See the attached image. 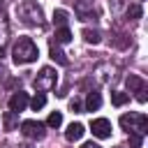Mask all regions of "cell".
I'll return each mask as SVG.
<instances>
[{
  "label": "cell",
  "mask_w": 148,
  "mask_h": 148,
  "mask_svg": "<svg viewBox=\"0 0 148 148\" xmlns=\"http://www.w3.org/2000/svg\"><path fill=\"white\" fill-rule=\"evenodd\" d=\"M37 56H39V51H37V46H35V42H32L30 37H18V39H16V44H14V49H12V58H14L16 65L35 62Z\"/></svg>",
  "instance_id": "1"
},
{
  "label": "cell",
  "mask_w": 148,
  "mask_h": 148,
  "mask_svg": "<svg viewBox=\"0 0 148 148\" xmlns=\"http://www.w3.org/2000/svg\"><path fill=\"white\" fill-rule=\"evenodd\" d=\"M18 18H21V23H25L30 28H42L44 25V12L35 0H23L18 5Z\"/></svg>",
  "instance_id": "2"
},
{
  "label": "cell",
  "mask_w": 148,
  "mask_h": 148,
  "mask_svg": "<svg viewBox=\"0 0 148 148\" xmlns=\"http://www.w3.org/2000/svg\"><path fill=\"white\" fill-rule=\"evenodd\" d=\"M120 127L127 134H141V136H146L148 134V118L143 113L130 111V113H123L120 116Z\"/></svg>",
  "instance_id": "3"
},
{
  "label": "cell",
  "mask_w": 148,
  "mask_h": 148,
  "mask_svg": "<svg viewBox=\"0 0 148 148\" xmlns=\"http://www.w3.org/2000/svg\"><path fill=\"white\" fill-rule=\"evenodd\" d=\"M56 83H58V72L53 67H42L39 74L32 79V86L37 92H46V90L56 88Z\"/></svg>",
  "instance_id": "4"
},
{
  "label": "cell",
  "mask_w": 148,
  "mask_h": 148,
  "mask_svg": "<svg viewBox=\"0 0 148 148\" xmlns=\"http://www.w3.org/2000/svg\"><path fill=\"white\" fill-rule=\"evenodd\" d=\"M125 86H127V90H130V92H134V95H136V99H139L141 104H146V102H148V86H146V81H143L141 76L130 74V76L125 79Z\"/></svg>",
  "instance_id": "5"
},
{
  "label": "cell",
  "mask_w": 148,
  "mask_h": 148,
  "mask_svg": "<svg viewBox=\"0 0 148 148\" xmlns=\"http://www.w3.org/2000/svg\"><path fill=\"white\" fill-rule=\"evenodd\" d=\"M21 132L28 139H42L44 136V123H39V120H23L21 123Z\"/></svg>",
  "instance_id": "6"
},
{
  "label": "cell",
  "mask_w": 148,
  "mask_h": 148,
  "mask_svg": "<svg viewBox=\"0 0 148 148\" xmlns=\"http://www.w3.org/2000/svg\"><path fill=\"white\" fill-rule=\"evenodd\" d=\"M90 130H92V134H95L97 139H109V136H111V123H109L106 118H95V120L90 123Z\"/></svg>",
  "instance_id": "7"
},
{
  "label": "cell",
  "mask_w": 148,
  "mask_h": 148,
  "mask_svg": "<svg viewBox=\"0 0 148 148\" xmlns=\"http://www.w3.org/2000/svg\"><path fill=\"white\" fill-rule=\"evenodd\" d=\"M25 106H28V92H14L12 97H9V111H14V113H21V111H25Z\"/></svg>",
  "instance_id": "8"
},
{
  "label": "cell",
  "mask_w": 148,
  "mask_h": 148,
  "mask_svg": "<svg viewBox=\"0 0 148 148\" xmlns=\"http://www.w3.org/2000/svg\"><path fill=\"white\" fill-rule=\"evenodd\" d=\"M83 132H86V127H83L81 123H72V125L65 130V139H67V141H79V139L83 136Z\"/></svg>",
  "instance_id": "9"
},
{
  "label": "cell",
  "mask_w": 148,
  "mask_h": 148,
  "mask_svg": "<svg viewBox=\"0 0 148 148\" xmlns=\"http://www.w3.org/2000/svg\"><path fill=\"white\" fill-rule=\"evenodd\" d=\"M49 53H51V58L58 62V65H69V60H67V56L60 51V44H56L53 39H51V49H49Z\"/></svg>",
  "instance_id": "10"
},
{
  "label": "cell",
  "mask_w": 148,
  "mask_h": 148,
  "mask_svg": "<svg viewBox=\"0 0 148 148\" xmlns=\"http://www.w3.org/2000/svg\"><path fill=\"white\" fill-rule=\"evenodd\" d=\"M53 42H56V44H69V42H72L69 28H67V25H60V28L56 30V35H53Z\"/></svg>",
  "instance_id": "11"
},
{
  "label": "cell",
  "mask_w": 148,
  "mask_h": 148,
  "mask_svg": "<svg viewBox=\"0 0 148 148\" xmlns=\"http://www.w3.org/2000/svg\"><path fill=\"white\" fill-rule=\"evenodd\" d=\"M99 106H102V97H99V92L90 90L88 97H86V111H97Z\"/></svg>",
  "instance_id": "12"
},
{
  "label": "cell",
  "mask_w": 148,
  "mask_h": 148,
  "mask_svg": "<svg viewBox=\"0 0 148 148\" xmlns=\"http://www.w3.org/2000/svg\"><path fill=\"white\" fill-rule=\"evenodd\" d=\"M2 123H5V130H16V127H18V113H14V111H5Z\"/></svg>",
  "instance_id": "13"
},
{
  "label": "cell",
  "mask_w": 148,
  "mask_h": 148,
  "mask_svg": "<svg viewBox=\"0 0 148 148\" xmlns=\"http://www.w3.org/2000/svg\"><path fill=\"white\" fill-rule=\"evenodd\" d=\"M81 35H83V39H86L88 44H99V42H102V35H99L97 30H90V28H86Z\"/></svg>",
  "instance_id": "14"
},
{
  "label": "cell",
  "mask_w": 148,
  "mask_h": 148,
  "mask_svg": "<svg viewBox=\"0 0 148 148\" xmlns=\"http://www.w3.org/2000/svg\"><path fill=\"white\" fill-rule=\"evenodd\" d=\"M127 99H130V92H120V90H113V92H111V102H113L116 106H123Z\"/></svg>",
  "instance_id": "15"
},
{
  "label": "cell",
  "mask_w": 148,
  "mask_h": 148,
  "mask_svg": "<svg viewBox=\"0 0 148 148\" xmlns=\"http://www.w3.org/2000/svg\"><path fill=\"white\" fill-rule=\"evenodd\" d=\"M30 102V106H32V111H39V109H44V104H46V97H44V92H37L32 99H28Z\"/></svg>",
  "instance_id": "16"
},
{
  "label": "cell",
  "mask_w": 148,
  "mask_h": 148,
  "mask_svg": "<svg viewBox=\"0 0 148 148\" xmlns=\"http://www.w3.org/2000/svg\"><path fill=\"white\" fill-rule=\"evenodd\" d=\"M46 125H49V127H53V130H56V127H60V125H62V113H60V111H51V116H49Z\"/></svg>",
  "instance_id": "17"
},
{
  "label": "cell",
  "mask_w": 148,
  "mask_h": 148,
  "mask_svg": "<svg viewBox=\"0 0 148 148\" xmlns=\"http://www.w3.org/2000/svg\"><path fill=\"white\" fill-rule=\"evenodd\" d=\"M141 14H143L141 5H130V7H127V18H130V21H136V18H141Z\"/></svg>",
  "instance_id": "18"
},
{
  "label": "cell",
  "mask_w": 148,
  "mask_h": 148,
  "mask_svg": "<svg viewBox=\"0 0 148 148\" xmlns=\"http://www.w3.org/2000/svg\"><path fill=\"white\" fill-rule=\"evenodd\" d=\"M53 23L60 28V25H67V12L65 9H56L53 12Z\"/></svg>",
  "instance_id": "19"
},
{
  "label": "cell",
  "mask_w": 148,
  "mask_h": 148,
  "mask_svg": "<svg viewBox=\"0 0 148 148\" xmlns=\"http://www.w3.org/2000/svg\"><path fill=\"white\" fill-rule=\"evenodd\" d=\"M141 143H143L141 134H130V148H141Z\"/></svg>",
  "instance_id": "20"
},
{
  "label": "cell",
  "mask_w": 148,
  "mask_h": 148,
  "mask_svg": "<svg viewBox=\"0 0 148 148\" xmlns=\"http://www.w3.org/2000/svg\"><path fill=\"white\" fill-rule=\"evenodd\" d=\"M69 109H72L74 113H81V109H83V106H81V102H79V99H72V102H69Z\"/></svg>",
  "instance_id": "21"
},
{
  "label": "cell",
  "mask_w": 148,
  "mask_h": 148,
  "mask_svg": "<svg viewBox=\"0 0 148 148\" xmlns=\"http://www.w3.org/2000/svg\"><path fill=\"white\" fill-rule=\"evenodd\" d=\"M81 148H99V146H97V143H92V141H88V143H83Z\"/></svg>",
  "instance_id": "22"
},
{
  "label": "cell",
  "mask_w": 148,
  "mask_h": 148,
  "mask_svg": "<svg viewBox=\"0 0 148 148\" xmlns=\"http://www.w3.org/2000/svg\"><path fill=\"white\" fill-rule=\"evenodd\" d=\"M5 5H7V0H0V14H5Z\"/></svg>",
  "instance_id": "23"
},
{
  "label": "cell",
  "mask_w": 148,
  "mask_h": 148,
  "mask_svg": "<svg viewBox=\"0 0 148 148\" xmlns=\"http://www.w3.org/2000/svg\"><path fill=\"white\" fill-rule=\"evenodd\" d=\"M2 56H5V46H0V58H2Z\"/></svg>",
  "instance_id": "24"
},
{
  "label": "cell",
  "mask_w": 148,
  "mask_h": 148,
  "mask_svg": "<svg viewBox=\"0 0 148 148\" xmlns=\"http://www.w3.org/2000/svg\"><path fill=\"white\" fill-rule=\"evenodd\" d=\"M18 148H32V146H18Z\"/></svg>",
  "instance_id": "25"
}]
</instances>
